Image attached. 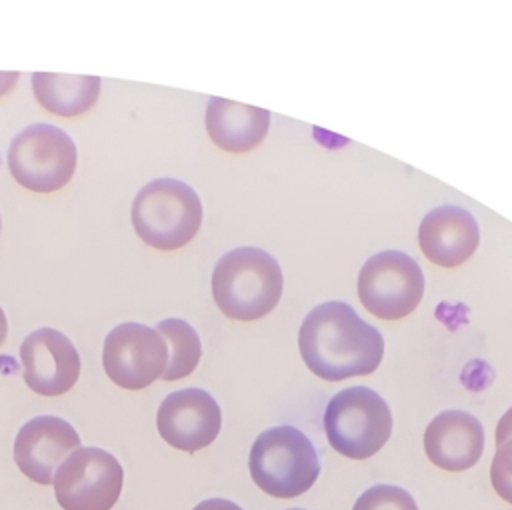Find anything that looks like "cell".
<instances>
[{
    "instance_id": "7c38bea8",
    "label": "cell",
    "mask_w": 512,
    "mask_h": 510,
    "mask_svg": "<svg viewBox=\"0 0 512 510\" xmlns=\"http://www.w3.org/2000/svg\"><path fill=\"white\" fill-rule=\"evenodd\" d=\"M80 448V436L60 416L42 414L28 420L16 434L14 460L20 472L36 484L48 486L60 464Z\"/></svg>"
},
{
    "instance_id": "2e32d148",
    "label": "cell",
    "mask_w": 512,
    "mask_h": 510,
    "mask_svg": "<svg viewBox=\"0 0 512 510\" xmlns=\"http://www.w3.org/2000/svg\"><path fill=\"white\" fill-rule=\"evenodd\" d=\"M32 90L42 108L56 116L72 118L84 114L96 104L100 94V78L34 72Z\"/></svg>"
},
{
    "instance_id": "7402d4cb",
    "label": "cell",
    "mask_w": 512,
    "mask_h": 510,
    "mask_svg": "<svg viewBox=\"0 0 512 510\" xmlns=\"http://www.w3.org/2000/svg\"><path fill=\"white\" fill-rule=\"evenodd\" d=\"M18 76H20V72H16V70L0 72V96L8 94L14 88V84L18 82Z\"/></svg>"
},
{
    "instance_id": "7a4b0ae2",
    "label": "cell",
    "mask_w": 512,
    "mask_h": 510,
    "mask_svg": "<svg viewBox=\"0 0 512 510\" xmlns=\"http://www.w3.org/2000/svg\"><path fill=\"white\" fill-rule=\"evenodd\" d=\"M282 286L280 264L256 246L226 252L212 270V296L220 312L232 320L252 322L270 314L282 296Z\"/></svg>"
},
{
    "instance_id": "9a60e30c",
    "label": "cell",
    "mask_w": 512,
    "mask_h": 510,
    "mask_svg": "<svg viewBox=\"0 0 512 510\" xmlns=\"http://www.w3.org/2000/svg\"><path fill=\"white\" fill-rule=\"evenodd\" d=\"M270 112L226 98H210L206 106V132L210 140L232 154L250 152L266 138Z\"/></svg>"
},
{
    "instance_id": "6da1fadb",
    "label": "cell",
    "mask_w": 512,
    "mask_h": 510,
    "mask_svg": "<svg viewBox=\"0 0 512 510\" xmlns=\"http://www.w3.org/2000/svg\"><path fill=\"white\" fill-rule=\"evenodd\" d=\"M298 348L304 364L322 380L338 382L372 374L384 356V338L340 300L314 306L302 320Z\"/></svg>"
},
{
    "instance_id": "30bf717a",
    "label": "cell",
    "mask_w": 512,
    "mask_h": 510,
    "mask_svg": "<svg viewBox=\"0 0 512 510\" xmlns=\"http://www.w3.org/2000/svg\"><path fill=\"white\" fill-rule=\"evenodd\" d=\"M220 426V406L214 396L202 388L170 392L156 412V428L162 440L182 452H198L210 446Z\"/></svg>"
},
{
    "instance_id": "277c9868",
    "label": "cell",
    "mask_w": 512,
    "mask_h": 510,
    "mask_svg": "<svg viewBox=\"0 0 512 510\" xmlns=\"http://www.w3.org/2000/svg\"><path fill=\"white\" fill-rule=\"evenodd\" d=\"M318 474V454L298 428L274 426L256 436L250 450V476L268 496L296 498L312 488Z\"/></svg>"
},
{
    "instance_id": "5b68a950",
    "label": "cell",
    "mask_w": 512,
    "mask_h": 510,
    "mask_svg": "<svg viewBox=\"0 0 512 510\" xmlns=\"http://www.w3.org/2000/svg\"><path fill=\"white\" fill-rule=\"evenodd\" d=\"M324 432L338 454L366 460L388 442L392 412L376 390L350 386L330 398L324 410Z\"/></svg>"
},
{
    "instance_id": "8992f818",
    "label": "cell",
    "mask_w": 512,
    "mask_h": 510,
    "mask_svg": "<svg viewBox=\"0 0 512 510\" xmlns=\"http://www.w3.org/2000/svg\"><path fill=\"white\" fill-rule=\"evenodd\" d=\"M78 162L74 140L58 126L38 122L20 130L8 148L14 180L32 192L48 194L70 182Z\"/></svg>"
},
{
    "instance_id": "ffe728a7",
    "label": "cell",
    "mask_w": 512,
    "mask_h": 510,
    "mask_svg": "<svg viewBox=\"0 0 512 510\" xmlns=\"http://www.w3.org/2000/svg\"><path fill=\"white\" fill-rule=\"evenodd\" d=\"M512 438V406L502 414L496 426V446Z\"/></svg>"
},
{
    "instance_id": "ac0fdd59",
    "label": "cell",
    "mask_w": 512,
    "mask_h": 510,
    "mask_svg": "<svg viewBox=\"0 0 512 510\" xmlns=\"http://www.w3.org/2000/svg\"><path fill=\"white\" fill-rule=\"evenodd\" d=\"M352 510H418V504L400 486L376 484L360 494Z\"/></svg>"
},
{
    "instance_id": "4fadbf2b",
    "label": "cell",
    "mask_w": 512,
    "mask_h": 510,
    "mask_svg": "<svg viewBox=\"0 0 512 510\" xmlns=\"http://www.w3.org/2000/svg\"><path fill=\"white\" fill-rule=\"evenodd\" d=\"M418 242L432 264L440 268H456L476 252L480 228L472 212L454 204H444L432 208L422 218Z\"/></svg>"
},
{
    "instance_id": "3957f363",
    "label": "cell",
    "mask_w": 512,
    "mask_h": 510,
    "mask_svg": "<svg viewBox=\"0 0 512 510\" xmlns=\"http://www.w3.org/2000/svg\"><path fill=\"white\" fill-rule=\"evenodd\" d=\"M130 220L148 246L178 250L200 230L202 202L190 184L176 178H156L136 192Z\"/></svg>"
},
{
    "instance_id": "8fae6325",
    "label": "cell",
    "mask_w": 512,
    "mask_h": 510,
    "mask_svg": "<svg viewBox=\"0 0 512 510\" xmlns=\"http://www.w3.org/2000/svg\"><path fill=\"white\" fill-rule=\"evenodd\" d=\"M26 386L40 396L68 392L80 376V354L64 332L38 328L20 346Z\"/></svg>"
},
{
    "instance_id": "cb8c5ba5",
    "label": "cell",
    "mask_w": 512,
    "mask_h": 510,
    "mask_svg": "<svg viewBox=\"0 0 512 510\" xmlns=\"http://www.w3.org/2000/svg\"><path fill=\"white\" fill-rule=\"evenodd\" d=\"M290 510H302V508H290Z\"/></svg>"
},
{
    "instance_id": "d6986e66",
    "label": "cell",
    "mask_w": 512,
    "mask_h": 510,
    "mask_svg": "<svg viewBox=\"0 0 512 510\" xmlns=\"http://www.w3.org/2000/svg\"><path fill=\"white\" fill-rule=\"evenodd\" d=\"M490 482L494 492L504 502L512 504V438L496 446L490 466Z\"/></svg>"
},
{
    "instance_id": "ba28073f",
    "label": "cell",
    "mask_w": 512,
    "mask_h": 510,
    "mask_svg": "<svg viewBox=\"0 0 512 510\" xmlns=\"http://www.w3.org/2000/svg\"><path fill=\"white\" fill-rule=\"evenodd\" d=\"M52 484L62 510H110L120 498L124 470L110 452L80 446L60 464Z\"/></svg>"
},
{
    "instance_id": "603a6c76",
    "label": "cell",
    "mask_w": 512,
    "mask_h": 510,
    "mask_svg": "<svg viewBox=\"0 0 512 510\" xmlns=\"http://www.w3.org/2000/svg\"><path fill=\"white\" fill-rule=\"evenodd\" d=\"M6 332H8V322H6L4 310L0 308V346H2V342L6 340Z\"/></svg>"
},
{
    "instance_id": "e0dca14e",
    "label": "cell",
    "mask_w": 512,
    "mask_h": 510,
    "mask_svg": "<svg viewBox=\"0 0 512 510\" xmlns=\"http://www.w3.org/2000/svg\"><path fill=\"white\" fill-rule=\"evenodd\" d=\"M156 332H160L168 346V364L162 378L172 382L192 374L202 356V342L198 332L182 318L160 320L156 324Z\"/></svg>"
},
{
    "instance_id": "9c48e42d",
    "label": "cell",
    "mask_w": 512,
    "mask_h": 510,
    "mask_svg": "<svg viewBox=\"0 0 512 510\" xmlns=\"http://www.w3.org/2000/svg\"><path fill=\"white\" fill-rule=\"evenodd\" d=\"M168 364L166 340L156 328L122 322L114 326L102 348L106 376L120 388L142 390L158 380Z\"/></svg>"
},
{
    "instance_id": "5bb4252c",
    "label": "cell",
    "mask_w": 512,
    "mask_h": 510,
    "mask_svg": "<svg viewBox=\"0 0 512 510\" xmlns=\"http://www.w3.org/2000/svg\"><path fill=\"white\" fill-rule=\"evenodd\" d=\"M424 452L434 466L446 472L468 470L484 452V428L468 412L444 410L424 430Z\"/></svg>"
},
{
    "instance_id": "44dd1931",
    "label": "cell",
    "mask_w": 512,
    "mask_h": 510,
    "mask_svg": "<svg viewBox=\"0 0 512 510\" xmlns=\"http://www.w3.org/2000/svg\"><path fill=\"white\" fill-rule=\"evenodd\" d=\"M192 510H242V508L226 498H208L196 504Z\"/></svg>"
},
{
    "instance_id": "52a82bcc",
    "label": "cell",
    "mask_w": 512,
    "mask_h": 510,
    "mask_svg": "<svg viewBox=\"0 0 512 510\" xmlns=\"http://www.w3.org/2000/svg\"><path fill=\"white\" fill-rule=\"evenodd\" d=\"M424 274L418 262L400 250H382L370 256L358 274L362 306L382 318L408 316L424 296Z\"/></svg>"
},
{
    "instance_id": "d4e9b609",
    "label": "cell",
    "mask_w": 512,
    "mask_h": 510,
    "mask_svg": "<svg viewBox=\"0 0 512 510\" xmlns=\"http://www.w3.org/2000/svg\"><path fill=\"white\" fill-rule=\"evenodd\" d=\"M0 230H2V220H0Z\"/></svg>"
}]
</instances>
